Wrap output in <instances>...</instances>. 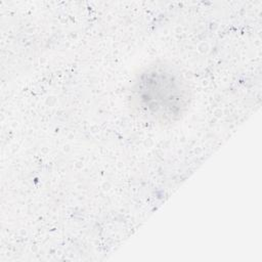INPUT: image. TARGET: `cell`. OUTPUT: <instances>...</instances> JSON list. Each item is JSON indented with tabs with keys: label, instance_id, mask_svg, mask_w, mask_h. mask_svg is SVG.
I'll return each instance as SVG.
<instances>
[{
	"label": "cell",
	"instance_id": "1",
	"mask_svg": "<svg viewBox=\"0 0 262 262\" xmlns=\"http://www.w3.org/2000/svg\"><path fill=\"white\" fill-rule=\"evenodd\" d=\"M190 88L184 77L172 66L154 63L141 71L129 89L131 107L154 123L178 121L190 103Z\"/></svg>",
	"mask_w": 262,
	"mask_h": 262
}]
</instances>
